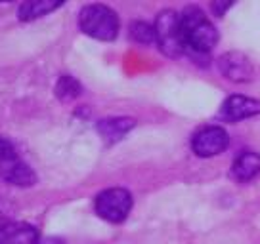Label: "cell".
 Segmentation results:
<instances>
[{
    "instance_id": "cell-1",
    "label": "cell",
    "mask_w": 260,
    "mask_h": 244,
    "mask_svg": "<svg viewBox=\"0 0 260 244\" xmlns=\"http://www.w3.org/2000/svg\"><path fill=\"white\" fill-rule=\"evenodd\" d=\"M180 29L186 48H191L197 54L211 52L218 42V31L197 6H187L180 14Z\"/></svg>"
},
{
    "instance_id": "cell-2",
    "label": "cell",
    "mask_w": 260,
    "mask_h": 244,
    "mask_svg": "<svg viewBox=\"0 0 260 244\" xmlns=\"http://www.w3.org/2000/svg\"><path fill=\"white\" fill-rule=\"evenodd\" d=\"M79 27L96 40H115L119 34V16L106 4H88L79 14Z\"/></svg>"
},
{
    "instance_id": "cell-3",
    "label": "cell",
    "mask_w": 260,
    "mask_h": 244,
    "mask_svg": "<svg viewBox=\"0 0 260 244\" xmlns=\"http://www.w3.org/2000/svg\"><path fill=\"white\" fill-rule=\"evenodd\" d=\"M155 42L165 56L178 57L186 50L184 38H182V29H180V14L174 10H162L155 19Z\"/></svg>"
},
{
    "instance_id": "cell-4",
    "label": "cell",
    "mask_w": 260,
    "mask_h": 244,
    "mask_svg": "<svg viewBox=\"0 0 260 244\" xmlns=\"http://www.w3.org/2000/svg\"><path fill=\"white\" fill-rule=\"evenodd\" d=\"M96 214L109 223H121L132 210V195L122 187H111L102 191L94 200Z\"/></svg>"
},
{
    "instance_id": "cell-5",
    "label": "cell",
    "mask_w": 260,
    "mask_h": 244,
    "mask_svg": "<svg viewBox=\"0 0 260 244\" xmlns=\"http://www.w3.org/2000/svg\"><path fill=\"white\" fill-rule=\"evenodd\" d=\"M230 145V136L220 126H205L191 138V149L201 158H211L224 153Z\"/></svg>"
},
{
    "instance_id": "cell-6",
    "label": "cell",
    "mask_w": 260,
    "mask_h": 244,
    "mask_svg": "<svg viewBox=\"0 0 260 244\" xmlns=\"http://www.w3.org/2000/svg\"><path fill=\"white\" fill-rule=\"evenodd\" d=\"M220 73L232 82H249L254 74L251 59L241 52H226L218 57Z\"/></svg>"
},
{
    "instance_id": "cell-7",
    "label": "cell",
    "mask_w": 260,
    "mask_h": 244,
    "mask_svg": "<svg viewBox=\"0 0 260 244\" xmlns=\"http://www.w3.org/2000/svg\"><path fill=\"white\" fill-rule=\"evenodd\" d=\"M256 114H260V101L247 96H230L220 109V118L228 122H239Z\"/></svg>"
},
{
    "instance_id": "cell-8",
    "label": "cell",
    "mask_w": 260,
    "mask_h": 244,
    "mask_svg": "<svg viewBox=\"0 0 260 244\" xmlns=\"http://www.w3.org/2000/svg\"><path fill=\"white\" fill-rule=\"evenodd\" d=\"M0 178L16 187H31L37 183V174L19 156L6 160V162H0Z\"/></svg>"
},
{
    "instance_id": "cell-9",
    "label": "cell",
    "mask_w": 260,
    "mask_h": 244,
    "mask_svg": "<svg viewBox=\"0 0 260 244\" xmlns=\"http://www.w3.org/2000/svg\"><path fill=\"white\" fill-rule=\"evenodd\" d=\"M39 231L21 221H0V244H37Z\"/></svg>"
},
{
    "instance_id": "cell-10",
    "label": "cell",
    "mask_w": 260,
    "mask_h": 244,
    "mask_svg": "<svg viewBox=\"0 0 260 244\" xmlns=\"http://www.w3.org/2000/svg\"><path fill=\"white\" fill-rule=\"evenodd\" d=\"M134 126H136V120H134V118H128V116H115V118H104V120H100L96 124V130H98V134L104 138L106 143H117V141H121Z\"/></svg>"
},
{
    "instance_id": "cell-11",
    "label": "cell",
    "mask_w": 260,
    "mask_h": 244,
    "mask_svg": "<svg viewBox=\"0 0 260 244\" xmlns=\"http://www.w3.org/2000/svg\"><path fill=\"white\" fill-rule=\"evenodd\" d=\"M260 174V155L254 151H241L234 164H232V176L234 179L247 183Z\"/></svg>"
},
{
    "instance_id": "cell-12",
    "label": "cell",
    "mask_w": 260,
    "mask_h": 244,
    "mask_svg": "<svg viewBox=\"0 0 260 244\" xmlns=\"http://www.w3.org/2000/svg\"><path fill=\"white\" fill-rule=\"evenodd\" d=\"M63 2L61 0H29V2H23L19 10H17V17L21 21H35L39 17L48 16L50 12L61 8Z\"/></svg>"
},
{
    "instance_id": "cell-13",
    "label": "cell",
    "mask_w": 260,
    "mask_h": 244,
    "mask_svg": "<svg viewBox=\"0 0 260 244\" xmlns=\"http://www.w3.org/2000/svg\"><path fill=\"white\" fill-rule=\"evenodd\" d=\"M54 92H56V96L59 101H73L75 98L81 96L82 86H81V82L77 80L75 76H71V74H61V76L57 78Z\"/></svg>"
},
{
    "instance_id": "cell-14",
    "label": "cell",
    "mask_w": 260,
    "mask_h": 244,
    "mask_svg": "<svg viewBox=\"0 0 260 244\" xmlns=\"http://www.w3.org/2000/svg\"><path fill=\"white\" fill-rule=\"evenodd\" d=\"M130 36L140 44H153L155 29L146 21H134L130 25Z\"/></svg>"
},
{
    "instance_id": "cell-15",
    "label": "cell",
    "mask_w": 260,
    "mask_h": 244,
    "mask_svg": "<svg viewBox=\"0 0 260 244\" xmlns=\"http://www.w3.org/2000/svg\"><path fill=\"white\" fill-rule=\"evenodd\" d=\"M17 153L14 145H12V141L8 138H4V136H0V162H6V160H12V158H16Z\"/></svg>"
},
{
    "instance_id": "cell-16",
    "label": "cell",
    "mask_w": 260,
    "mask_h": 244,
    "mask_svg": "<svg viewBox=\"0 0 260 244\" xmlns=\"http://www.w3.org/2000/svg\"><path fill=\"white\" fill-rule=\"evenodd\" d=\"M228 8H232V2H214V4H212V10H214V14L218 17L224 16V12H226Z\"/></svg>"
},
{
    "instance_id": "cell-17",
    "label": "cell",
    "mask_w": 260,
    "mask_h": 244,
    "mask_svg": "<svg viewBox=\"0 0 260 244\" xmlns=\"http://www.w3.org/2000/svg\"><path fill=\"white\" fill-rule=\"evenodd\" d=\"M37 244H65L61 238H54V236H48V238H39Z\"/></svg>"
},
{
    "instance_id": "cell-18",
    "label": "cell",
    "mask_w": 260,
    "mask_h": 244,
    "mask_svg": "<svg viewBox=\"0 0 260 244\" xmlns=\"http://www.w3.org/2000/svg\"><path fill=\"white\" fill-rule=\"evenodd\" d=\"M0 221H2V193H0Z\"/></svg>"
}]
</instances>
